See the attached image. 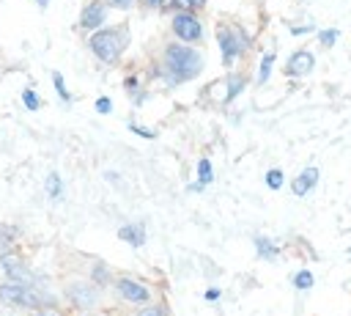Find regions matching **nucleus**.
<instances>
[{
    "mask_svg": "<svg viewBox=\"0 0 351 316\" xmlns=\"http://www.w3.org/2000/svg\"><path fill=\"white\" fill-rule=\"evenodd\" d=\"M165 71L170 82L195 80L203 71V55L189 44H170L165 49Z\"/></svg>",
    "mask_w": 351,
    "mask_h": 316,
    "instance_id": "f257e3e1",
    "label": "nucleus"
},
{
    "mask_svg": "<svg viewBox=\"0 0 351 316\" xmlns=\"http://www.w3.org/2000/svg\"><path fill=\"white\" fill-rule=\"evenodd\" d=\"M217 44H219V55H222V63L225 66H233L250 47H252V38L250 33L236 25V22H222L217 25Z\"/></svg>",
    "mask_w": 351,
    "mask_h": 316,
    "instance_id": "f03ea898",
    "label": "nucleus"
},
{
    "mask_svg": "<svg viewBox=\"0 0 351 316\" xmlns=\"http://www.w3.org/2000/svg\"><path fill=\"white\" fill-rule=\"evenodd\" d=\"M123 47H126V27H104V30H99V33L90 36V49L104 63L118 60V55L123 52Z\"/></svg>",
    "mask_w": 351,
    "mask_h": 316,
    "instance_id": "7ed1b4c3",
    "label": "nucleus"
},
{
    "mask_svg": "<svg viewBox=\"0 0 351 316\" xmlns=\"http://www.w3.org/2000/svg\"><path fill=\"white\" fill-rule=\"evenodd\" d=\"M313 69H315V52L307 49V47L293 49V52L285 58V63H282V74H285L288 80H302V77L313 74Z\"/></svg>",
    "mask_w": 351,
    "mask_h": 316,
    "instance_id": "20e7f679",
    "label": "nucleus"
},
{
    "mask_svg": "<svg viewBox=\"0 0 351 316\" xmlns=\"http://www.w3.org/2000/svg\"><path fill=\"white\" fill-rule=\"evenodd\" d=\"M173 30L184 44H197L203 38V25L192 11H178L173 16Z\"/></svg>",
    "mask_w": 351,
    "mask_h": 316,
    "instance_id": "39448f33",
    "label": "nucleus"
},
{
    "mask_svg": "<svg viewBox=\"0 0 351 316\" xmlns=\"http://www.w3.org/2000/svg\"><path fill=\"white\" fill-rule=\"evenodd\" d=\"M318 181H321V168H318V165H307V168H302V170L291 179V192H293L296 198H304V195H310V192L318 187Z\"/></svg>",
    "mask_w": 351,
    "mask_h": 316,
    "instance_id": "423d86ee",
    "label": "nucleus"
},
{
    "mask_svg": "<svg viewBox=\"0 0 351 316\" xmlns=\"http://www.w3.org/2000/svg\"><path fill=\"white\" fill-rule=\"evenodd\" d=\"M0 300L8 305H41V297L36 291H30L22 283H5L0 286Z\"/></svg>",
    "mask_w": 351,
    "mask_h": 316,
    "instance_id": "0eeeda50",
    "label": "nucleus"
},
{
    "mask_svg": "<svg viewBox=\"0 0 351 316\" xmlns=\"http://www.w3.org/2000/svg\"><path fill=\"white\" fill-rule=\"evenodd\" d=\"M0 264H3V269H5V275L14 280V283H22V286H27L30 283V269L22 264V258L19 256H14V253H3L0 256Z\"/></svg>",
    "mask_w": 351,
    "mask_h": 316,
    "instance_id": "6e6552de",
    "label": "nucleus"
},
{
    "mask_svg": "<svg viewBox=\"0 0 351 316\" xmlns=\"http://www.w3.org/2000/svg\"><path fill=\"white\" fill-rule=\"evenodd\" d=\"M118 291H121V297L129 300V302H148V300H151V291H148L145 286H140L137 280H132V278H121V280H118Z\"/></svg>",
    "mask_w": 351,
    "mask_h": 316,
    "instance_id": "1a4fd4ad",
    "label": "nucleus"
},
{
    "mask_svg": "<svg viewBox=\"0 0 351 316\" xmlns=\"http://www.w3.org/2000/svg\"><path fill=\"white\" fill-rule=\"evenodd\" d=\"M69 297H71V302L80 305V308H90V305L99 302L96 289L88 286V283H71V286H69Z\"/></svg>",
    "mask_w": 351,
    "mask_h": 316,
    "instance_id": "9d476101",
    "label": "nucleus"
},
{
    "mask_svg": "<svg viewBox=\"0 0 351 316\" xmlns=\"http://www.w3.org/2000/svg\"><path fill=\"white\" fill-rule=\"evenodd\" d=\"M252 247H255L258 258H263V261H277V258H280V245H277L274 239L263 236V234L252 236Z\"/></svg>",
    "mask_w": 351,
    "mask_h": 316,
    "instance_id": "9b49d317",
    "label": "nucleus"
},
{
    "mask_svg": "<svg viewBox=\"0 0 351 316\" xmlns=\"http://www.w3.org/2000/svg\"><path fill=\"white\" fill-rule=\"evenodd\" d=\"M104 22V5L101 3H88L82 8V16H80V25L82 27H99Z\"/></svg>",
    "mask_w": 351,
    "mask_h": 316,
    "instance_id": "f8f14e48",
    "label": "nucleus"
},
{
    "mask_svg": "<svg viewBox=\"0 0 351 316\" xmlns=\"http://www.w3.org/2000/svg\"><path fill=\"white\" fill-rule=\"evenodd\" d=\"M225 82H228L225 102L230 104V102H233V99H236V96H239V93L247 88V77H244V74H239V71H233V74H228V80H225Z\"/></svg>",
    "mask_w": 351,
    "mask_h": 316,
    "instance_id": "ddd939ff",
    "label": "nucleus"
},
{
    "mask_svg": "<svg viewBox=\"0 0 351 316\" xmlns=\"http://www.w3.org/2000/svg\"><path fill=\"white\" fill-rule=\"evenodd\" d=\"M274 60H277V52H274V49H269V52L261 58V63H258V85H266V82H269V77H271V71H274Z\"/></svg>",
    "mask_w": 351,
    "mask_h": 316,
    "instance_id": "4468645a",
    "label": "nucleus"
},
{
    "mask_svg": "<svg viewBox=\"0 0 351 316\" xmlns=\"http://www.w3.org/2000/svg\"><path fill=\"white\" fill-rule=\"evenodd\" d=\"M315 41H318V47L332 49L340 41V27H318L315 30Z\"/></svg>",
    "mask_w": 351,
    "mask_h": 316,
    "instance_id": "2eb2a0df",
    "label": "nucleus"
},
{
    "mask_svg": "<svg viewBox=\"0 0 351 316\" xmlns=\"http://www.w3.org/2000/svg\"><path fill=\"white\" fill-rule=\"evenodd\" d=\"M291 283H293L296 291H310V289L315 286V275H313V269L304 267V269H296V272H293Z\"/></svg>",
    "mask_w": 351,
    "mask_h": 316,
    "instance_id": "dca6fc26",
    "label": "nucleus"
},
{
    "mask_svg": "<svg viewBox=\"0 0 351 316\" xmlns=\"http://www.w3.org/2000/svg\"><path fill=\"white\" fill-rule=\"evenodd\" d=\"M118 236H121L123 242L134 245V247H140V245L145 242V231H143V225H123V228L118 231Z\"/></svg>",
    "mask_w": 351,
    "mask_h": 316,
    "instance_id": "f3484780",
    "label": "nucleus"
},
{
    "mask_svg": "<svg viewBox=\"0 0 351 316\" xmlns=\"http://www.w3.org/2000/svg\"><path fill=\"white\" fill-rule=\"evenodd\" d=\"M263 181H266V187H269V190H274V192H277V190H282V187H285V170H282V168H269V170H266V176H263Z\"/></svg>",
    "mask_w": 351,
    "mask_h": 316,
    "instance_id": "a211bd4d",
    "label": "nucleus"
},
{
    "mask_svg": "<svg viewBox=\"0 0 351 316\" xmlns=\"http://www.w3.org/2000/svg\"><path fill=\"white\" fill-rule=\"evenodd\" d=\"M165 5H173V8H181V11H195V8H203L206 0H162Z\"/></svg>",
    "mask_w": 351,
    "mask_h": 316,
    "instance_id": "6ab92c4d",
    "label": "nucleus"
},
{
    "mask_svg": "<svg viewBox=\"0 0 351 316\" xmlns=\"http://www.w3.org/2000/svg\"><path fill=\"white\" fill-rule=\"evenodd\" d=\"M197 176H200V184H203V187L214 181V170H211V162H208L206 157L197 162Z\"/></svg>",
    "mask_w": 351,
    "mask_h": 316,
    "instance_id": "aec40b11",
    "label": "nucleus"
},
{
    "mask_svg": "<svg viewBox=\"0 0 351 316\" xmlns=\"http://www.w3.org/2000/svg\"><path fill=\"white\" fill-rule=\"evenodd\" d=\"M47 192H49V198H52V201H58V198H60L63 184H60V176H58V173H49V176H47Z\"/></svg>",
    "mask_w": 351,
    "mask_h": 316,
    "instance_id": "412c9836",
    "label": "nucleus"
},
{
    "mask_svg": "<svg viewBox=\"0 0 351 316\" xmlns=\"http://www.w3.org/2000/svg\"><path fill=\"white\" fill-rule=\"evenodd\" d=\"M52 82H55V91H58V96H60V99H63V102L69 104V102H71V93L66 91V82H63V74H60V71H52Z\"/></svg>",
    "mask_w": 351,
    "mask_h": 316,
    "instance_id": "4be33fe9",
    "label": "nucleus"
},
{
    "mask_svg": "<svg viewBox=\"0 0 351 316\" xmlns=\"http://www.w3.org/2000/svg\"><path fill=\"white\" fill-rule=\"evenodd\" d=\"M288 30H291V36H307V33H315L318 27L313 22H304V25H288Z\"/></svg>",
    "mask_w": 351,
    "mask_h": 316,
    "instance_id": "5701e85b",
    "label": "nucleus"
},
{
    "mask_svg": "<svg viewBox=\"0 0 351 316\" xmlns=\"http://www.w3.org/2000/svg\"><path fill=\"white\" fill-rule=\"evenodd\" d=\"M22 102H25L27 110H36V107H38V96H36V91L25 88V91H22Z\"/></svg>",
    "mask_w": 351,
    "mask_h": 316,
    "instance_id": "b1692460",
    "label": "nucleus"
},
{
    "mask_svg": "<svg viewBox=\"0 0 351 316\" xmlns=\"http://www.w3.org/2000/svg\"><path fill=\"white\" fill-rule=\"evenodd\" d=\"M110 110H112V102H110L107 96H99V99H96V113H101V115H107Z\"/></svg>",
    "mask_w": 351,
    "mask_h": 316,
    "instance_id": "393cba45",
    "label": "nucleus"
},
{
    "mask_svg": "<svg viewBox=\"0 0 351 316\" xmlns=\"http://www.w3.org/2000/svg\"><path fill=\"white\" fill-rule=\"evenodd\" d=\"M137 316H165V308H159V305H148V308H143Z\"/></svg>",
    "mask_w": 351,
    "mask_h": 316,
    "instance_id": "a878e982",
    "label": "nucleus"
},
{
    "mask_svg": "<svg viewBox=\"0 0 351 316\" xmlns=\"http://www.w3.org/2000/svg\"><path fill=\"white\" fill-rule=\"evenodd\" d=\"M93 278H96V283H107V269H104V264H96V267H93Z\"/></svg>",
    "mask_w": 351,
    "mask_h": 316,
    "instance_id": "bb28decb",
    "label": "nucleus"
},
{
    "mask_svg": "<svg viewBox=\"0 0 351 316\" xmlns=\"http://www.w3.org/2000/svg\"><path fill=\"white\" fill-rule=\"evenodd\" d=\"M112 8H132L134 5V0H107Z\"/></svg>",
    "mask_w": 351,
    "mask_h": 316,
    "instance_id": "cd10ccee",
    "label": "nucleus"
},
{
    "mask_svg": "<svg viewBox=\"0 0 351 316\" xmlns=\"http://www.w3.org/2000/svg\"><path fill=\"white\" fill-rule=\"evenodd\" d=\"M129 129H132V132H137V135H143V137H154V132H148V129H143L140 124H129Z\"/></svg>",
    "mask_w": 351,
    "mask_h": 316,
    "instance_id": "c85d7f7f",
    "label": "nucleus"
},
{
    "mask_svg": "<svg viewBox=\"0 0 351 316\" xmlns=\"http://www.w3.org/2000/svg\"><path fill=\"white\" fill-rule=\"evenodd\" d=\"M219 297H222V291H219V289H208V291H206V300H208V302H217Z\"/></svg>",
    "mask_w": 351,
    "mask_h": 316,
    "instance_id": "c756f323",
    "label": "nucleus"
},
{
    "mask_svg": "<svg viewBox=\"0 0 351 316\" xmlns=\"http://www.w3.org/2000/svg\"><path fill=\"white\" fill-rule=\"evenodd\" d=\"M126 91H129V93H132V91H137V80H134V77H129V80H126Z\"/></svg>",
    "mask_w": 351,
    "mask_h": 316,
    "instance_id": "7c9ffc66",
    "label": "nucleus"
},
{
    "mask_svg": "<svg viewBox=\"0 0 351 316\" xmlns=\"http://www.w3.org/2000/svg\"><path fill=\"white\" fill-rule=\"evenodd\" d=\"M38 316H58V313H52V311H41Z\"/></svg>",
    "mask_w": 351,
    "mask_h": 316,
    "instance_id": "2f4dec72",
    "label": "nucleus"
},
{
    "mask_svg": "<svg viewBox=\"0 0 351 316\" xmlns=\"http://www.w3.org/2000/svg\"><path fill=\"white\" fill-rule=\"evenodd\" d=\"M145 3H151V5H156V3H162V0H145Z\"/></svg>",
    "mask_w": 351,
    "mask_h": 316,
    "instance_id": "473e14b6",
    "label": "nucleus"
},
{
    "mask_svg": "<svg viewBox=\"0 0 351 316\" xmlns=\"http://www.w3.org/2000/svg\"><path fill=\"white\" fill-rule=\"evenodd\" d=\"M36 3H38V5H47V3H49V0H36Z\"/></svg>",
    "mask_w": 351,
    "mask_h": 316,
    "instance_id": "72a5a7b5",
    "label": "nucleus"
},
{
    "mask_svg": "<svg viewBox=\"0 0 351 316\" xmlns=\"http://www.w3.org/2000/svg\"><path fill=\"white\" fill-rule=\"evenodd\" d=\"M348 256H351V245H348Z\"/></svg>",
    "mask_w": 351,
    "mask_h": 316,
    "instance_id": "f704fd0d",
    "label": "nucleus"
}]
</instances>
